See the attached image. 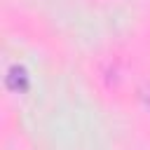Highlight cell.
Listing matches in <instances>:
<instances>
[{
    "instance_id": "obj_1",
    "label": "cell",
    "mask_w": 150,
    "mask_h": 150,
    "mask_svg": "<svg viewBox=\"0 0 150 150\" xmlns=\"http://www.w3.org/2000/svg\"><path fill=\"white\" fill-rule=\"evenodd\" d=\"M5 82H7V87H9L12 91L21 94V91H26V89H28V84H30V77H28V70H26L23 66H12V68L7 70V77H5Z\"/></svg>"
},
{
    "instance_id": "obj_2",
    "label": "cell",
    "mask_w": 150,
    "mask_h": 150,
    "mask_svg": "<svg viewBox=\"0 0 150 150\" xmlns=\"http://www.w3.org/2000/svg\"><path fill=\"white\" fill-rule=\"evenodd\" d=\"M143 103H145V108L150 110V89H145V91H143Z\"/></svg>"
}]
</instances>
